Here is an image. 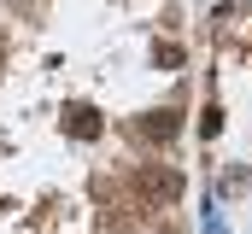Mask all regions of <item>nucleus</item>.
Returning <instances> with one entry per match:
<instances>
[{"label":"nucleus","instance_id":"f257e3e1","mask_svg":"<svg viewBox=\"0 0 252 234\" xmlns=\"http://www.w3.org/2000/svg\"><path fill=\"white\" fill-rule=\"evenodd\" d=\"M135 187H141L153 205H176V199L188 193L182 170H164V164H141V170H135Z\"/></svg>","mask_w":252,"mask_h":234},{"label":"nucleus","instance_id":"f03ea898","mask_svg":"<svg viewBox=\"0 0 252 234\" xmlns=\"http://www.w3.org/2000/svg\"><path fill=\"white\" fill-rule=\"evenodd\" d=\"M129 135H135V141L164 146V141H176V135H182V112H170V106H164V112H147V117H135V123H129Z\"/></svg>","mask_w":252,"mask_h":234},{"label":"nucleus","instance_id":"7ed1b4c3","mask_svg":"<svg viewBox=\"0 0 252 234\" xmlns=\"http://www.w3.org/2000/svg\"><path fill=\"white\" fill-rule=\"evenodd\" d=\"M100 129H106L100 106H82V100H76V106H64V135H70V141H94Z\"/></svg>","mask_w":252,"mask_h":234},{"label":"nucleus","instance_id":"20e7f679","mask_svg":"<svg viewBox=\"0 0 252 234\" xmlns=\"http://www.w3.org/2000/svg\"><path fill=\"white\" fill-rule=\"evenodd\" d=\"M153 64H158V70H176V64H182V47L158 41V47H153Z\"/></svg>","mask_w":252,"mask_h":234},{"label":"nucleus","instance_id":"39448f33","mask_svg":"<svg viewBox=\"0 0 252 234\" xmlns=\"http://www.w3.org/2000/svg\"><path fill=\"white\" fill-rule=\"evenodd\" d=\"M199 135H205V141H211V135H223V112H217V106H205V117H199Z\"/></svg>","mask_w":252,"mask_h":234}]
</instances>
